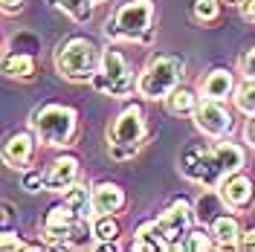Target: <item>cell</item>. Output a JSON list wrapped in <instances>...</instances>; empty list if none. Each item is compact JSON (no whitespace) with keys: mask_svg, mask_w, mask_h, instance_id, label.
Listing matches in <instances>:
<instances>
[{"mask_svg":"<svg viewBox=\"0 0 255 252\" xmlns=\"http://www.w3.org/2000/svg\"><path fill=\"white\" fill-rule=\"evenodd\" d=\"M96 3H102V0H55V6L64 9L76 23H87V20H90Z\"/></svg>","mask_w":255,"mask_h":252,"instance_id":"20","label":"cell"},{"mask_svg":"<svg viewBox=\"0 0 255 252\" xmlns=\"http://www.w3.org/2000/svg\"><path fill=\"white\" fill-rule=\"evenodd\" d=\"M194 127L209 136V139H223L229 130H232V116L226 108H221V102H212V99H203L194 111Z\"/></svg>","mask_w":255,"mask_h":252,"instance_id":"8","label":"cell"},{"mask_svg":"<svg viewBox=\"0 0 255 252\" xmlns=\"http://www.w3.org/2000/svg\"><path fill=\"white\" fill-rule=\"evenodd\" d=\"M241 168H244V148L235 142H221L212 151H206L203 145H189L180 157V174L191 183H200L203 189H218L223 177Z\"/></svg>","mask_w":255,"mask_h":252,"instance_id":"1","label":"cell"},{"mask_svg":"<svg viewBox=\"0 0 255 252\" xmlns=\"http://www.w3.org/2000/svg\"><path fill=\"white\" fill-rule=\"evenodd\" d=\"M139 148H128V145H108V154H111L116 162H125V159H133Z\"/></svg>","mask_w":255,"mask_h":252,"instance_id":"27","label":"cell"},{"mask_svg":"<svg viewBox=\"0 0 255 252\" xmlns=\"http://www.w3.org/2000/svg\"><path fill=\"white\" fill-rule=\"evenodd\" d=\"M79 183V159L76 157H55L44 171V186L47 191H67L70 186Z\"/></svg>","mask_w":255,"mask_h":252,"instance_id":"12","label":"cell"},{"mask_svg":"<svg viewBox=\"0 0 255 252\" xmlns=\"http://www.w3.org/2000/svg\"><path fill=\"white\" fill-rule=\"evenodd\" d=\"M226 3H244V0H226Z\"/></svg>","mask_w":255,"mask_h":252,"instance_id":"34","label":"cell"},{"mask_svg":"<svg viewBox=\"0 0 255 252\" xmlns=\"http://www.w3.org/2000/svg\"><path fill=\"white\" fill-rule=\"evenodd\" d=\"M159 226H162V232L168 238V244H171V250L177 247H183V238L191 232V223H194V215H191V206L189 200H174V203L168 206L162 215L157 218Z\"/></svg>","mask_w":255,"mask_h":252,"instance_id":"9","label":"cell"},{"mask_svg":"<svg viewBox=\"0 0 255 252\" xmlns=\"http://www.w3.org/2000/svg\"><path fill=\"white\" fill-rule=\"evenodd\" d=\"M162 102H165L168 113H174V116H194V111H197L194 93H191V90H186V87H174V90L165 96Z\"/></svg>","mask_w":255,"mask_h":252,"instance_id":"19","label":"cell"},{"mask_svg":"<svg viewBox=\"0 0 255 252\" xmlns=\"http://www.w3.org/2000/svg\"><path fill=\"white\" fill-rule=\"evenodd\" d=\"M102 49L96 47V41L90 38H70V41H64L58 52H55V70H58V76L67 81H73V84H90L93 76L99 73V67H102Z\"/></svg>","mask_w":255,"mask_h":252,"instance_id":"3","label":"cell"},{"mask_svg":"<svg viewBox=\"0 0 255 252\" xmlns=\"http://www.w3.org/2000/svg\"><path fill=\"white\" fill-rule=\"evenodd\" d=\"M241 73H244L247 81H255V47L250 49V52H244V58H241Z\"/></svg>","mask_w":255,"mask_h":252,"instance_id":"28","label":"cell"},{"mask_svg":"<svg viewBox=\"0 0 255 252\" xmlns=\"http://www.w3.org/2000/svg\"><path fill=\"white\" fill-rule=\"evenodd\" d=\"M241 15H244V20L255 23V0H247V3L241 6Z\"/></svg>","mask_w":255,"mask_h":252,"instance_id":"32","label":"cell"},{"mask_svg":"<svg viewBox=\"0 0 255 252\" xmlns=\"http://www.w3.org/2000/svg\"><path fill=\"white\" fill-rule=\"evenodd\" d=\"M154 23V3L151 0H130L116 9L113 20L105 23V35L111 41H148Z\"/></svg>","mask_w":255,"mask_h":252,"instance_id":"5","label":"cell"},{"mask_svg":"<svg viewBox=\"0 0 255 252\" xmlns=\"http://www.w3.org/2000/svg\"><path fill=\"white\" fill-rule=\"evenodd\" d=\"M215 247V238H212V232H206V229H191L189 235L183 238V247L180 250H189V252H206Z\"/></svg>","mask_w":255,"mask_h":252,"instance_id":"22","label":"cell"},{"mask_svg":"<svg viewBox=\"0 0 255 252\" xmlns=\"http://www.w3.org/2000/svg\"><path fill=\"white\" fill-rule=\"evenodd\" d=\"M29 127L35 130V136L41 145L49 148H64V145H73L76 139V130H79V113L67 105H41L29 113Z\"/></svg>","mask_w":255,"mask_h":252,"instance_id":"4","label":"cell"},{"mask_svg":"<svg viewBox=\"0 0 255 252\" xmlns=\"http://www.w3.org/2000/svg\"><path fill=\"white\" fill-rule=\"evenodd\" d=\"M145 139H148V125H145V113L139 105H128L108 127V145L139 148V145H145Z\"/></svg>","mask_w":255,"mask_h":252,"instance_id":"7","label":"cell"},{"mask_svg":"<svg viewBox=\"0 0 255 252\" xmlns=\"http://www.w3.org/2000/svg\"><path fill=\"white\" fill-rule=\"evenodd\" d=\"M90 223H93V238L99 244H108V241L119 238V223H116L113 215H93Z\"/></svg>","mask_w":255,"mask_h":252,"instance_id":"21","label":"cell"},{"mask_svg":"<svg viewBox=\"0 0 255 252\" xmlns=\"http://www.w3.org/2000/svg\"><path fill=\"white\" fill-rule=\"evenodd\" d=\"M235 105H238V111H244L247 116H253L255 113V81H247V84H241L238 90H235Z\"/></svg>","mask_w":255,"mask_h":252,"instance_id":"24","label":"cell"},{"mask_svg":"<svg viewBox=\"0 0 255 252\" xmlns=\"http://www.w3.org/2000/svg\"><path fill=\"white\" fill-rule=\"evenodd\" d=\"M90 84H93L99 93L116 96V99L130 96L133 93V87H136L133 73H130L125 55H122L119 49H105V55H102V67H99V73L93 76Z\"/></svg>","mask_w":255,"mask_h":252,"instance_id":"6","label":"cell"},{"mask_svg":"<svg viewBox=\"0 0 255 252\" xmlns=\"http://www.w3.org/2000/svg\"><path fill=\"white\" fill-rule=\"evenodd\" d=\"M209 232L215 238V247H218V250H238L241 226L232 215H218V218L212 221V226H209Z\"/></svg>","mask_w":255,"mask_h":252,"instance_id":"16","label":"cell"},{"mask_svg":"<svg viewBox=\"0 0 255 252\" xmlns=\"http://www.w3.org/2000/svg\"><path fill=\"white\" fill-rule=\"evenodd\" d=\"M64 203L73 206L76 212H79L81 218H93V189H87V186H70V189L64 191Z\"/></svg>","mask_w":255,"mask_h":252,"instance_id":"18","label":"cell"},{"mask_svg":"<svg viewBox=\"0 0 255 252\" xmlns=\"http://www.w3.org/2000/svg\"><path fill=\"white\" fill-rule=\"evenodd\" d=\"M20 186L29 191V194H38L41 189H47V186H44V174H41V171H32V168H26V171H23V177H20Z\"/></svg>","mask_w":255,"mask_h":252,"instance_id":"25","label":"cell"},{"mask_svg":"<svg viewBox=\"0 0 255 252\" xmlns=\"http://www.w3.org/2000/svg\"><path fill=\"white\" fill-rule=\"evenodd\" d=\"M3 73H6L9 79L29 81V79H35V58L26 55V52H12V55H6V61H3Z\"/></svg>","mask_w":255,"mask_h":252,"instance_id":"17","label":"cell"},{"mask_svg":"<svg viewBox=\"0 0 255 252\" xmlns=\"http://www.w3.org/2000/svg\"><path fill=\"white\" fill-rule=\"evenodd\" d=\"M130 250H136V252H162V250H171V244H168V238H165V232H162L159 221H148V223H142V226L136 229Z\"/></svg>","mask_w":255,"mask_h":252,"instance_id":"15","label":"cell"},{"mask_svg":"<svg viewBox=\"0 0 255 252\" xmlns=\"http://www.w3.org/2000/svg\"><path fill=\"white\" fill-rule=\"evenodd\" d=\"M12 215H15V212H12V203H3V223L12 221Z\"/></svg>","mask_w":255,"mask_h":252,"instance_id":"33","label":"cell"},{"mask_svg":"<svg viewBox=\"0 0 255 252\" xmlns=\"http://www.w3.org/2000/svg\"><path fill=\"white\" fill-rule=\"evenodd\" d=\"M125 209V189L116 183L93 186V212L96 215H116Z\"/></svg>","mask_w":255,"mask_h":252,"instance_id":"14","label":"cell"},{"mask_svg":"<svg viewBox=\"0 0 255 252\" xmlns=\"http://www.w3.org/2000/svg\"><path fill=\"white\" fill-rule=\"evenodd\" d=\"M186 76V58L183 55H171V52H154L142 73L136 76V93L142 99H165Z\"/></svg>","mask_w":255,"mask_h":252,"instance_id":"2","label":"cell"},{"mask_svg":"<svg viewBox=\"0 0 255 252\" xmlns=\"http://www.w3.org/2000/svg\"><path fill=\"white\" fill-rule=\"evenodd\" d=\"M218 194H221L223 206H229V209H235V212H244V209L253 206L255 186H253L250 177H244L241 171H235V174H229V177H223L221 180Z\"/></svg>","mask_w":255,"mask_h":252,"instance_id":"10","label":"cell"},{"mask_svg":"<svg viewBox=\"0 0 255 252\" xmlns=\"http://www.w3.org/2000/svg\"><path fill=\"white\" fill-rule=\"evenodd\" d=\"M238 250H244V252H255V229H244V232H241Z\"/></svg>","mask_w":255,"mask_h":252,"instance_id":"29","label":"cell"},{"mask_svg":"<svg viewBox=\"0 0 255 252\" xmlns=\"http://www.w3.org/2000/svg\"><path fill=\"white\" fill-rule=\"evenodd\" d=\"M0 3H3V12L6 15H15V12L23 9V0H0Z\"/></svg>","mask_w":255,"mask_h":252,"instance_id":"31","label":"cell"},{"mask_svg":"<svg viewBox=\"0 0 255 252\" xmlns=\"http://www.w3.org/2000/svg\"><path fill=\"white\" fill-rule=\"evenodd\" d=\"M244 139H247L250 148H255V113L247 119V125H244Z\"/></svg>","mask_w":255,"mask_h":252,"instance_id":"30","label":"cell"},{"mask_svg":"<svg viewBox=\"0 0 255 252\" xmlns=\"http://www.w3.org/2000/svg\"><path fill=\"white\" fill-rule=\"evenodd\" d=\"M235 79H232V73L229 70H223V67H218V70H212L206 79L200 81V96L203 99H212V102H226L229 96H235Z\"/></svg>","mask_w":255,"mask_h":252,"instance_id":"13","label":"cell"},{"mask_svg":"<svg viewBox=\"0 0 255 252\" xmlns=\"http://www.w3.org/2000/svg\"><path fill=\"white\" fill-rule=\"evenodd\" d=\"M191 15L200 23H209V20H215V17L221 15V3L218 0H194L191 3Z\"/></svg>","mask_w":255,"mask_h":252,"instance_id":"23","label":"cell"},{"mask_svg":"<svg viewBox=\"0 0 255 252\" xmlns=\"http://www.w3.org/2000/svg\"><path fill=\"white\" fill-rule=\"evenodd\" d=\"M38 136H35V130H17L12 133L6 145H3V159H6V165L9 168H15V171H26L32 165V159H35V145H38Z\"/></svg>","mask_w":255,"mask_h":252,"instance_id":"11","label":"cell"},{"mask_svg":"<svg viewBox=\"0 0 255 252\" xmlns=\"http://www.w3.org/2000/svg\"><path fill=\"white\" fill-rule=\"evenodd\" d=\"M0 250H3V252H15V250H29V247H26L15 232H9V229H6V232L0 235Z\"/></svg>","mask_w":255,"mask_h":252,"instance_id":"26","label":"cell"}]
</instances>
